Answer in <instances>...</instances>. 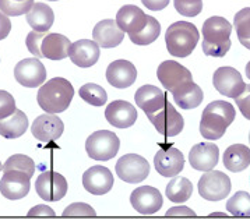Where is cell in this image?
<instances>
[{"label":"cell","instance_id":"4fadbf2b","mask_svg":"<svg viewBox=\"0 0 250 219\" xmlns=\"http://www.w3.org/2000/svg\"><path fill=\"white\" fill-rule=\"evenodd\" d=\"M212 84H214L215 90L222 94L224 97L233 98V100L242 94V91L245 90V85H246L243 82V79H242L239 71L233 67H229V66H224V67L215 70V73L212 76Z\"/></svg>","mask_w":250,"mask_h":219},{"label":"cell","instance_id":"7bdbcfd3","mask_svg":"<svg viewBox=\"0 0 250 219\" xmlns=\"http://www.w3.org/2000/svg\"><path fill=\"white\" fill-rule=\"evenodd\" d=\"M11 30V22L9 20V17L0 11V40L7 38V35L10 34Z\"/></svg>","mask_w":250,"mask_h":219},{"label":"cell","instance_id":"bcb514c9","mask_svg":"<svg viewBox=\"0 0 250 219\" xmlns=\"http://www.w3.org/2000/svg\"><path fill=\"white\" fill-rule=\"evenodd\" d=\"M224 214H220V212H214V214H211V217H222Z\"/></svg>","mask_w":250,"mask_h":219},{"label":"cell","instance_id":"b9f144b4","mask_svg":"<svg viewBox=\"0 0 250 219\" xmlns=\"http://www.w3.org/2000/svg\"><path fill=\"white\" fill-rule=\"evenodd\" d=\"M170 0H141V3L151 11H160L169 4Z\"/></svg>","mask_w":250,"mask_h":219},{"label":"cell","instance_id":"7dc6e473","mask_svg":"<svg viewBox=\"0 0 250 219\" xmlns=\"http://www.w3.org/2000/svg\"><path fill=\"white\" fill-rule=\"evenodd\" d=\"M3 170V165H1V162H0V172Z\"/></svg>","mask_w":250,"mask_h":219},{"label":"cell","instance_id":"5bb4252c","mask_svg":"<svg viewBox=\"0 0 250 219\" xmlns=\"http://www.w3.org/2000/svg\"><path fill=\"white\" fill-rule=\"evenodd\" d=\"M31 178L20 170H6L0 180V193L7 199H21L30 193Z\"/></svg>","mask_w":250,"mask_h":219},{"label":"cell","instance_id":"6da1fadb","mask_svg":"<svg viewBox=\"0 0 250 219\" xmlns=\"http://www.w3.org/2000/svg\"><path fill=\"white\" fill-rule=\"evenodd\" d=\"M235 108L225 100H214L203 110L200 133L204 139H220L235 120Z\"/></svg>","mask_w":250,"mask_h":219},{"label":"cell","instance_id":"484cf974","mask_svg":"<svg viewBox=\"0 0 250 219\" xmlns=\"http://www.w3.org/2000/svg\"><path fill=\"white\" fill-rule=\"evenodd\" d=\"M172 97L178 106H180L182 109L189 110L200 106L203 98H204V94L197 84H194L193 81H189L179 87L178 90L173 91Z\"/></svg>","mask_w":250,"mask_h":219},{"label":"cell","instance_id":"d4e9b609","mask_svg":"<svg viewBox=\"0 0 250 219\" xmlns=\"http://www.w3.org/2000/svg\"><path fill=\"white\" fill-rule=\"evenodd\" d=\"M134 100L137 106L148 116L157 112L168 100L167 92H164L155 85H143L134 94Z\"/></svg>","mask_w":250,"mask_h":219},{"label":"cell","instance_id":"e575fe53","mask_svg":"<svg viewBox=\"0 0 250 219\" xmlns=\"http://www.w3.org/2000/svg\"><path fill=\"white\" fill-rule=\"evenodd\" d=\"M3 170L4 172L6 170H20V172L27 173L30 178H32L35 173V163L30 157L22 155V154H16V155H11L10 158L6 160Z\"/></svg>","mask_w":250,"mask_h":219},{"label":"cell","instance_id":"603a6c76","mask_svg":"<svg viewBox=\"0 0 250 219\" xmlns=\"http://www.w3.org/2000/svg\"><path fill=\"white\" fill-rule=\"evenodd\" d=\"M100 45L95 40H76L69 49L71 61L83 69L94 66L100 59Z\"/></svg>","mask_w":250,"mask_h":219},{"label":"cell","instance_id":"d6a6232c","mask_svg":"<svg viewBox=\"0 0 250 219\" xmlns=\"http://www.w3.org/2000/svg\"><path fill=\"white\" fill-rule=\"evenodd\" d=\"M227 211L233 217H249L250 194L246 191L235 193L227 202Z\"/></svg>","mask_w":250,"mask_h":219},{"label":"cell","instance_id":"ee69618b","mask_svg":"<svg viewBox=\"0 0 250 219\" xmlns=\"http://www.w3.org/2000/svg\"><path fill=\"white\" fill-rule=\"evenodd\" d=\"M180 215H185V217H194V211L188 207H175V208H170L167 212V217H180Z\"/></svg>","mask_w":250,"mask_h":219},{"label":"cell","instance_id":"5b68a950","mask_svg":"<svg viewBox=\"0 0 250 219\" xmlns=\"http://www.w3.org/2000/svg\"><path fill=\"white\" fill-rule=\"evenodd\" d=\"M199 30L188 21L173 22L165 34L167 49L175 58H188L199 42Z\"/></svg>","mask_w":250,"mask_h":219},{"label":"cell","instance_id":"8992f818","mask_svg":"<svg viewBox=\"0 0 250 219\" xmlns=\"http://www.w3.org/2000/svg\"><path fill=\"white\" fill-rule=\"evenodd\" d=\"M119 137L109 130H100L87 139L85 150L91 159L109 160L119 152Z\"/></svg>","mask_w":250,"mask_h":219},{"label":"cell","instance_id":"7a4b0ae2","mask_svg":"<svg viewBox=\"0 0 250 219\" xmlns=\"http://www.w3.org/2000/svg\"><path fill=\"white\" fill-rule=\"evenodd\" d=\"M232 25L224 17L214 16L203 24V52L207 56L222 58L230 49Z\"/></svg>","mask_w":250,"mask_h":219},{"label":"cell","instance_id":"836d02e7","mask_svg":"<svg viewBox=\"0 0 250 219\" xmlns=\"http://www.w3.org/2000/svg\"><path fill=\"white\" fill-rule=\"evenodd\" d=\"M79 94H80L81 100H84L92 106H102L108 100L106 91L98 84H92V82L83 85L79 91Z\"/></svg>","mask_w":250,"mask_h":219},{"label":"cell","instance_id":"ba28073f","mask_svg":"<svg viewBox=\"0 0 250 219\" xmlns=\"http://www.w3.org/2000/svg\"><path fill=\"white\" fill-rule=\"evenodd\" d=\"M199 193L207 201H221L230 193V179L220 170H207L199 180Z\"/></svg>","mask_w":250,"mask_h":219},{"label":"cell","instance_id":"8d00e7d4","mask_svg":"<svg viewBox=\"0 0 250 219\" xmlns=\"http://www.w3.org/2000/svg\"><path fill=\"white\" fill-rule=\"evenodd\" d=\"M178 13L186 17H196L203 10V0H173Z\"/></svg>","mask_w":250,"mask_h":219},{"label":"cell","instance_id":"681fc988","mask_svg":"<svg viewBox=\"0 0 250 219\" xmlns=\"http://www.w3.org/2000/svg\"><path fill=\"white\" fill-rule=\"evenodd\" d=\"M248 139H249V142H250V133H249V137H248Z\"/></svg>","mask_w":250,"mask_h":219},{"label":"cell","instance_id":"8fae6325","mask_svg":"<svg viewBox=\"0 0 250 219\" xmlns=\"http://www.w3.org/2000/svg\"><path fill=\"white\" fill-rule=\"evenodd\" d=\"M16 81L27 88H35L46 81V70L40 58L22 59L14 67Z\"/></svg>","mask_w":250,"mask_h":219},{"label":"cell","instance_id":"f6af8a7d","mask_svg":"<svg viewBox=\"0 0 250 219\" xmlns=\"http://www.w3.org/2000/svg\"><path fill=\"white\" fill-rule=\"evenodd\" d=\"M246 76H248V79L250 80V61L248 63V66H246Z\"/></svg>","mask_w":250,"mask_h":219},{"label":"cell","instance_id":"ffe728a7","mask_svg":"<svg viewBox=\"0 0 250 219\" xmlns=\"http://www.w3.org/2000/svg\"><path fill=\"white\" fill-rule=\"evenodd\" d=\"M105 118L113 127L127 129L136 123L137 110L127 100H113L106 106Z\"/></svg>","mask_w":250,"mask_h":219},{"label":"cell","instance_id":"9a60e30c","mask_svg":"<svg viewBox=\"0 0 250 219\" xmlns=\"http://www.w3.org/2000/svg\"><path fill=\"white\" fill-rule=\"evenodd\" d=\"M31 131L32 136L41 142H52L62 137L64 131V124L55 113H46V115H41L34 120Z\"/></svg>","mask_w":250,"mask_h":219},{"label":"cell","instance_id":"83f0119b","mask_svg":"<svg viewBox=\"0 0 250 219\" xmlns=\"http://www.w3.org/2000/svg\"><path fill=\"white\" fill-rule=\"evenodd\" d=\"M250 165V148L243 144H233L224 154V166L227 170L238 173Z\"/></svg>","mask_w":250,"mask_h":219},{"label":"cell","instance_id":"52a82bcc","mask_svg":"<svg viewBox=\"0 0 250 219\" xmlns=\"http://www.w3.org/2000/svg\"><path fill=\"white\" fill-rule=\"evenodd\" d=\"M147 118L152 123L155 130L167 139L178 136L185 127V120L182 118V115L168 100L165 102L164 106H161L157 112L151 113Z\"/></svg>","mask_w":250,"mask_h":219},{"label":"cell","instance_id":"60d3db41","mask_svg":"<svg viewBox=\"0 0 250 219\" xmlns=\"http://www.w3.org/2000/svg\"><path fill=\"white\" fill-rule=\"evenodd\" d=\"M28 217H55V211L48 205H37L28 211Z\"/></svg>","mask_w":250,"mask_h":219},{"label":"cell","instance_id":"1f68e13d","mask_svg":"<svg viewBox=\"0 0 250 219\" xmlns=\"http://www.w3.org/2000/svg\"><path fill=\"white\" fill-rule=\"evenodd\" d=\"M161 34V25L160 22L157 21V19L154 17H150V20L147 22V25L137 34L134 35H130L129 38L133 43L136 45H140V46H144V45H150L154 40H157L160 37Z\"/></svg>","mask_w":250,"mask_h":219},{"label":"cell","instance_id":"7c38bea8","mask_svg":"<svg viewBox=\"0 0 250 219\" xmlns=\"http://www.w3.org/2000/svg\"><path fill=\"white\" fill-rule=\"evenodd\" d=\"M157 77L165 90L173 92L183 84L193 81V76L185 66L175 60H165L157 70Z\"/></svg>","mask_w":250,"mask_h":219},{"label":"cell","instance_id":"f546056e","mask_svg":"<svg viewBox=\"0 0 250 219\" xmlns=\"http://www.w3.org/2000/svg\"><path fill=\"white\" fill-rule=\"evenodd\" d=\"M193 193V184L186 178H175L168 183L167 186V197L173 204H183L191 197Z\"/></svg>","mask_w":250,"mask_h":219},{"label":"cell","instance_id":"e0dca14e","mask_svg":"<svg viewBox=\"0 0 250 219\" xmlns=\"http://www.w3.org/2000/svg\"><path fill=\"white\" fill-rule=\"evenodd\" d=\"M155 170L164 178H175L179 175L185 168V158L183 154L178 148H162L154 158Z\"/></svg>","mask_w":250,"mask_h":219},{"label":"cell","instance_id":"ab89813d","mask_svg":"<svg viewBox=\"0 0 250 219\" xmlns=\"http://www.w3.org/2000/svg\"><path fill=\"white\" fill-rule=\"evenodd\" d=\"M235 103L238 105L240 113L250 120V84L245 85V90L242 91V94L235 98Z\"/></svg>","mask_w":250,"mask_h":219},{"label":"cell","instance_id":"277c9868","mask_svg":"<svg viewBox=\"0 0 250 219\" xmlns=\"http://www.w3.org/2000/svg\"><path fill=\"white\" fill-rule=\"evenodd\" d=\"M74 97V88L70 81L62 77H55L46 81L38 91L37 100L42 110L46 113H62L70 106Z\"/></svg>","mask_w":250,"mask_h":219},{"label":"cell","instance_id":"c3c4849f","mask_svg":"<svg viewBox=\"0 0 250 219\" xmlns=\"http://www.w3.org/2000/svg\"><path fill=\"white\" fill-rule=\"evenodd\" d=\"M48 1H58V0H48Z\"/></svg>","mask_w":250,"mask_h":219},{"label":"cell","instance_id":"4316f807","mask_svg":"<svg viewBox=\"0 0 250 219\" xmlns=\"http://www.w3.org/2000/svg\"><path fill=\"white\" fill-rule=\"evenodd\" d=\"M27 22L30 27L37 32H48L49 28L53 25L55 14L48 4L45 3H34L30 11L27 13Z\"/></svg>","mask_w":250,"mask_h":219},{"label":"cell","instance_id":"44dd1931","mask_svg":"<svg viewBox=\"0 0 250 219\" xmlns=\"http://www.w3.org/2000/svg\"><path fill=\"white\" fill-rule=\"evenodd\" d=\"M137 79V70L129 60H115L106 69V80L115 88H127Z\"/></svg>","mask_w":250,"mask_h":219},{"label":"cell","instance_id":"d6986e66","mask_svg":"<svg viewBox=\"0 0 250 219\" xmlns=\"http://www.w3.org/2000/svg\"><path fill=\"white\" fill-rule=\"evenodd\" d=\"M220 159V148L212 142L196 144L189 152V162L194 170L214 169Z\"/></svg>","mask_w":250,"mask_h":219},{"label":"cell","instance_id":"3957f363","mask_svg":"<svg viewBox=\"0 0 250 219\" xmlns=\"http://www.w3.org/2000/svg\"><path fill=\"white\" fill-rule=\"evenodd\" d=\"M27 48L35 58H46L50 60H62L69 56L70 40L67 37L62 34H46V32H37L31 31L27 35Z\"/></svg>","mask_w":250,"mask_h":219},{"label":"cell","instance_id":"4dcf8cb0","mask_svg":"<svg viewBox=\"0 0 250 219\" xmlns=\"http://www.w3.org/2000/svg\"><path fill=\"white\" fill-rule=\"evenodd\" d=\"M233 25L240 43L250 49V7L242 9L238 14H235Z\"/></svg>","mask_w":250,"mask_h":219},{"label":"cell","instance_id":"7402d4cb","mask_svg":"<svg viewBox=\"0 0 250 219\" xmlns=\"http://www.w3.org/2000/svg\"><path fill=\"white\" fill-rule=\"evenodd\" d=\"M151 16L144 14V11L140 7L133 6V4H126L123 6L118 14H116V22L119 28L123 32H127L129 37L140 32L150 20Z\"/></svg>","mask_w":250,"mask_h":219},{"label":"cell","instance_id":"f1b7e54d","mask_svg":"<svg viewBox=\"0 0 250 219\" xmlns=\"http://www.w3.org/2000/svg\"><path fill=\"white\" fill-rule=\"evenodd\" d=\"M28 129V118L22 110L16 112L6 119H0V136L4 139H14L21 137Z\"/></svg>","mask_w":250,"mask_h":219},{"label":"cell","instance_id":"ac0fdd59","mask_svg":"<svg viewBox=\"0 0 250 219\" xmlns=\"http://www.w3.org/2000/svg\"><path fill=\"white\" fill-rule=\"evenodd\" d=\"M83 186L94 196H104L113 187V175L105 166H92L83 175Z\"/></svg>","mask_w":250,"mask_h":219},{"label":"cell","instance_id":"2e32d148","mask_svg":"<svg viewBox=\"0 0 250 219\" xmlns=\"http://www.w3.org/2000/svg\"><path fill=\"white\" fill-rule=\"evenodd\" d=\"M130 204L141 215H152L160 211L164 201L160 190L151 186H141L131 193Z\"/></svg>","mask_w":250,"mask_h":219},{"label":"cell","instance_id":"30bf717a","mask_svg":"<svg viewBox=\"0 0 250 219\" xmlns=\"http://www.w3.org/2000/svg\"><path fill=\"white\" fill-rule=\"evenodd\" d=\"M35 191L43 201L55 202L66 196L67 181L60 173L48 170L38 176L35 183Z\"/></svg>","mask_w":250,"mask_h":219},{"label":"cell","instance_id":"74e56055","mask_svg":"<svg viewBox=\"0 0 250 219\" xmlns=\"http://www.w3.org/2000/svg\"><path fill=\"white\" fill-rule=\"evenodd\" d=\"M16 112V100L10 92L0 90V119H6Z\"/></svg>","mask_w":250,"mask_h":219},{"label":"cell","instance_id":"cb8c5ba5","mask_svg":"<svg viewBox=\"0 0 250 219\" xmlns=\"http://www.w3.org/2000/svg\"><path fill=\"white\" fill-rule=\"evenodd\" d=\"M92 38L100 45V48L110 49L122 43L125 32L120 30L115 20H102L94 27Z\"/></svg>","mask_w":250,"mask_h":219},{"label":"cell","instance_id":"9c48e42d","mask_svg":"<svg viewBox=\"0 0 250 219\" xmlns=\"http://www.w3.org/2000/svg\"><path fill=\"white\" fill-rule=\"evenodd\" d=\"M116 175L126 183H140L148 178L150 165L148 160L137 154L123 155L116 163Z\"/></svg>","mask_w":250,"mask_h":219},{"label":"cell","instance_id":"d590c367","mask_svg":"<svg viewBox=\"0 0 250 219\" xmlns=\"http://www.w3.org/2000/svg\"><path fill=\"white\" fill-rule=\"evenodd\" d=\"M34 3V0H0V11L6 16L19 17L27 14Z\"/></svg>","mask_w":250,"mask_h":219},{"label":"cell","instance_id":"f35d334b","mask_svg":"<svg viewBox=\"0 0 250 219\" xmlns=\"http://www.w3.org/2000/svg\"><path fill=\"white\" fill-rule=\"evenodd\" d=\"M95 211L88 204L84 202H76L71 204L63 211V217H95Z\"/></svg>","mask_w":250,"mask_h":219}]
</instances>
